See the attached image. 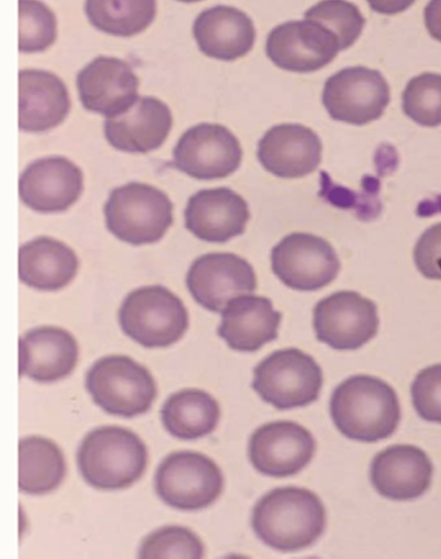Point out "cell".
I'll use <instances>...</instances> for the list:
<instances>
[{"mask_svg":"<svg viewBox=\"0 0 441 559\" xmlns=\"http://www.w3.org/2000/svg\"><path fill=\"white\" fill-rule=\"evenodd\" d=\"M255 535L279 551L312 545L324 532L326 513L320 498L299 487L272 489L255 503L251 518Z\"/></svg>","mask_w":441,"mask_h":559,"instance_id":"cell-1","label":"cell"},{"mask_svg":"<svg viewBox=\"0 0 441 559\" xmlns=\"http://www.w3.org/2000/svg\"><path fill=\"white\" fill-rule=\"evenodd\" d=\"M339 50L335 34L311 19L288 21L275 26L265 44L266 56L276 67L298 73L324 68Z\"/></svg>","mask_w":441,"mask_h":559,"instance_id":"cell-12","label":"cell"},{"mask_svg":"<svg viewBox=\"0 0 441 559\" xmlns=\"http://www.w3.org/2000/svg\"><path fill=\"white\" fill-rule=\"evenodd\" d=\"M282 313L270 298L242 295L231 299L222 311L217 334L234 350L255 352L277 337Z\"/></svg>","mask_w":441,"mask_h":559,"instance_id":"cell-23","label":"cell"},{"mask_svg":"<svg viewBox=\"0 0 441 559\" xmlns=\"http://www.w3.org/2000/svg\"><path fill=\"white\" fill-rule=\"evenodd\" d=\"M249 217L248 203L231 189H203L190 197L184 226L201 240L225 242L245 231Z\"/></svg>","mask_w":441,"mask_h":559,"instance_id":"cell-19","label":"cell"},{"mask_svg":"<svg viewBox=\"0 0 441 559\" xmlns=\"http://www.w3.org/2000/svg\"><path fill=\"white\" fill-rule=\"evenodd\" d=\"M83 479L100 490L131 486L143 475L147 463L144 442L131 430L103 426L85 435L76 452Z\"/></svg>","mask_w":441,"mask_h":559,"instance_id":"cell-3","label":"cell"},{"mask_svg":"<svg viewBox=\"0 0 441 559\" xmlns=\"http://www.w3.org/2000/svg\"><path fill=\"white\" fill-rule=\"evenodd\" d=\"M65 475V461L51 440L32 436L19 441V488L29 495L56 489Z\"/></svg>","mask_w":441,"mask_h":559,"instance_id":"cell-28","label":"cell"},{"mask_svg":"<svg viewBox=\"0 0 441 559\" xmlns=\"http://www.w3.org/2000/svg\"><path fill=\"white\" fill-rule=\"evenodd\" d=\"M323 384L318 362L298 348L270 354L253 369L252 389L277 409L302 407L314 402Z\"/></svg>","mask_w":441,"mask_h":559,"instance_id":"cell-7","label":"cell"},{"mask_svg":"<svg viewBox=\"0 0 441 559\" xmlns=\"http://www.w3.org/2000/svg\"><path fill=\"white\" fill-rule=\"evenodd\" d=\"M104 214L106 227L118 239L134 246L153 243L172 223V203L153 186L129 182L111 190Z\"/></svg>","mask_w":441,"mask_h":559,"instance_id":"cell-5","label":"cell"},{"mask_svg":"<svg viewBox=\"0 0 441 559\" xmlns=\"http://www.w3.org/2000/svg\"><path fill=\"white\" fill-rule=\"evenodd\" d=\"M85 388L103 411L126 418L147 412L157 393L151 372L124 355L97 359L86 372Z\"/></svg>","mask_w":441,"mask_h":559,"instance_id":"cell-4","label":"cell"},{"mask_svg":"<svg viewBox=\"0 0 441 559\" xmlns=\"http://www.w3.org/2000/svg\"><path fill=\"white\" fill-rule=\"evenodd\" d=\"M79 261L71 248L49 237L35 238L19 250L20 280L36 289L57 290L75 276Z\"/></svg>","mask_w":441,"mask_h":559,"instance_id":"cell-26","label":"cell"},{"mask_svg":"<svg viewBox=\"0 0 441 559\" xmlns=\"http://www.w3.org/2000/svg\"><path fill=\"white\" fill-rule=\"evenodd\" d=\"M410 394L422 419L441 424V364L421 369L412 383Z\"/></svg>","mask_w":441,"mask_h":559,"instance_id":"cell-34","label":"cell"},{"mask_svg":"<svg viewBox=\"0 0 441 559\" xmlns=\"http://www.w3.org/2000/svg\"><path fill=\"white\" fill-rule=\"evenodd\" d=\"M91 24L107 34L128 37L144 31L154 20L155 0H85Z\"/></svg>","mask_w":441,"mask_h":559,"instance_id":"cell-29","label":"cell"},{"mask_svg":"<svg viewBox=\"0 0 441 559\" xmlns=\"http://www.w3.org/2000/svg\"><path fill=\"white\" fill-rule=\"evenodd\" d=\"M432 473V463L424 450L412 444H394L376 454L370 480L385 498L412 500L427 491Z\"/></svg>","mask_w":441,"mask_h":559,"instance_id":"cell-20","label":"cell"},{"mask_svg":"<svg viewBox=\"0 0 441 559\" xmlns=\"http://www.w3.org/2000/svg\"><path fill=\"white\" fill-rule=\"evenodd\" d=\"M367 2L377 13L393 15L407 10L415 0H367Z\"/></svg>","mask_w":441,"mask_h":559,"instance_id":"cell-37","label":"cell"},{"mask_svg":"<svg viewBox=\"0 0 441 559\" xmlns=\"http://www.w3.org/2000/svg\"><path fill=\"white\" fill-rule=\"evenodd\" d=\"M404 114L424 127L441 124V74L425 72L408 81L402 94Z\"/></svg>","mask_w":441,"mask_h":559,"instance_id":"cell-30","label":"cell"},{"mask_svg":"<svg viewBox=\"0 0 441 559\" xmlns=\"http://www.w3.org/2000/svg\"><path fill=\"white\" fill-rule=\"evenodd\" d=\"M391 99L390 87L380 71L348 67L324 83L322 103L334 120L355 126L379 119Z\"/></svg>","mask_w":441,"mask_h":559,"instance_id":"cell-9","label":"cell"},{"mask_svg":"<svg viewBox=\"0 0 441 559\" xmlns=\"http://www.w3.org/2000/svg\"><path fill=\"white\" fill-rule=\"evenodd\" d=\"M178 1H181V2H196V1H201V0H178Z\"/></svg>","mask_w":441,"mask_h":559,"instance_id":"cell-38","label":"cell"},{"mask_svg":"<svg viewBox=\"0 0 441 559\" xmlns=\"http://www.w3.org/2000/svg\"><path fill=\"white\" fill-rule=\"evenodd\" d=\"M118 319L124 334L146 348L170 346L189 325L183 302L160 285L132 290L122 301Z\"/></svg>","mask_w":441,"mask_h":559,"instance_id":"cell-6","label":"cell"},{"mask_svg":"<svg viewBox=\"0 0 441 559\" xmlns=\"http://www.w3.org/2000/svg\"><path fill=\"white\" fill-rule=\"evenodd\" d=\"M315 440L301 425L278 420L257 428L250 437L248 455L252 466L271 477L297 474L312 460Z\"/></svg>","mask_w":441,"mask_h":559,"instance_id":"cell-15","label":"cell"},{"mask_svg":"<svg viewBox=\"0 0 441 559\" xmlns=\"http://www.w3.org/2000/svg\"><path fill=\"white\" fill-rule=\"evenodd\" d=\"M303 16L331 29L338 39L341 50L349 48L358 39L366 23L358 7L346 0H321L309 8Z\"/></svg>","mask_w":441,"mask_h":559,"instance_id":"cell-31","label":"cell"},{"mask_svg":"<svg viewBox=\"0 0 441 559\" xmlns=\"http://www.w3.org/2000/svg\"><path fill=\"white\" fill-rule=\"evenodd\" d=\"M82 190L81 169L62 156L33 162L19 180V193L23 203L43 213L67 210L79 199Z\"/></svg>","mask_w":441,"mask_h":559,"instance_id":"cell-17","label":"cell"},{"mask_svg":"<svg viewBox=\"0 0 441 559\" xmlns=\"http://www.w3.org/2000/svg\"><path fill=\"white\" fill-rule=\"evenodd\" d=\"M186 282L193 299L213 312H222L231 299L257 289L251 264L230 252L199 257L190 265Z\"/></svg>","mask_w":441,"mask_h":559,"instance_id":"cell-14","label":"cell"},{"mask_svg":"<svg viewBox=\"0 0 441 559\" xmlns=\"http://www.w3.org/2000/svg\"><path fill=\"white\" fill-rule=\"evenodd\" d=\"M221 417L219 405L207 392L183 389L172 393L163 404L160 418L164 428L181 440H193L210 435Z\"/></svg>","mask_w":441,"mask_h":559,"instance_id":"cell-27","label":"cell"},{"mask_svg":"<svg viewBox=\"0 0 441 559\" xmlns=\"http://www.w3.org/2000/svg\"><path fill=\"white\" fill-rule=\"evenodd\" d=\"M69 110L68 90L56 74L36 69L19 72L20 129L46 131L60 124Z\"/></svg>","mask_w":441,"mask_h":559,"instance_id":"cell-24","label":"cell"},{"mask_svg":"<svg viewBox=\"0 0 441 559\" xmlns=\"http://www.w3.org/2000/svg\"><path fill=\"white\" fill-rule=\"evenodd\" d=\"M78 356L71 333L57 326L35 328L19 341V372L37 382H53L73 371Z\"/></svg>","mask_w":441,"mask_h":559,"instance_id":"cell-22","label":"cell"},{"mask_svg":"<svg viewBox=\"0 0 441 559\" xmlns=\"http://www.w3.org/2000/svg\"><path fill=\"white\" fill-rule=\"evenodd\" d=\"M19 50L37 52L56 39L57 21L53 12L39 0H19Z\"/></svg>","mask_w":441,"mask_h":559,"instance_id":"cell-33","label":"cell"},{"mask_svg":"<svg viewBox=\"0 0 441 559\" xmlns=\"http://www.w3.org/2000/svg\"><path fill=\"white\" fill-rule=\"evenodd\" d=\"M257 156L274 176L300 178L320 165L322 143L319 135L306 126L281 123L269 129L260 139Z\"/></svg>","mask_w":441,"mask_h":559,"instance_id":"cell-18","label":"cell"},{"mask_svg":"<svg viewBox=\"0 0 441 559\" xmlns=\"http://www.w3.org/2000/svg\"><path fill=\"white\" fill-rule=\"evenodd\" d=\"M313 329L317 338L334 349H357L376 336L378 309L357 292L339 290L317 302Z\"/></svg>","mask_w":441,"mask_h":559,"instance_id":"cell-11","label":"cell"},{"mask_svg":"<svg viewBox=\"0 0 441 559\" xmlns=\"http://www.w3.org/2000/svg\"><path fill=\"white\" fill-rule=\"evenodd\" d=\"M224 477L205 454L177 451L168 454L154 476L157 496L169 507L195 511L211 506L222 493Z\"/></svg>","mask_w":441,"mask_h":559,"instance_id":"cell-8","label":"cell"},{"mask_svg":"<svg viewBox=\"0 0 441 559\" xmlns=\"http://www.w3.org/2000/svg\"><path fill=\"white\" fill-rule=\"evenodd\" d=\"M139 80L126 61L99 56L76 75L83 107L111 118L124 112L139 98Z\"/></svg>","mask_w":441,"mask_h":559,"instance_id":"cell-16","label":"cell"},{"mask_svg":"<svg viewBox=\"0 0 441 559\" xmlns=\"http://www.w3.org/2000/svg\"><path fill=\"white\" fill-rule=\"evenodd\" d=\"M417 270L429 280H441V223L428 227L414 248Z\"/></svg>","mask_w":441,"mask_h":559,"instance_id":"cell-35","label":"cell"},{"mask_svg":"<svg viewBox=\"0 0 441 559\" xmlns=\"http://www.w3.org/2000/svg\"><path fill=\"white\" fill-rule=\"evenodd\" d=\"M174 166L200 180L221 179L238 169L242 150L226 127L199 123L189 128L172 151Z\"/></svg>","mask_w":441,"mask_h":559,"instance_id":"cell-13","label":"cell"},{"mask_svg":"<svg viewBox=\"0 0 441 559\" xmlns=\"http://www.w3.org/2000/svg\"><path fill=\"white\" fill-rule=\"evenodd\" d=\"M330 414L338 431L348 439L377 442L396 430L401 407L389 383L373 376L356 374L334 389Z\"/></svg>","mask_w":441,"mask_h":559,"instance_id":"cell-2","label":"cell"},{"mask_svg":"<svg viewBox=\"0 0 441 559\" xmlns=\"http://www.w3.org/2000/svg\"><path fill=\"white\" fill-rule=\"evenodd\" d=\"M172 123L168 106L152 96L140 97L124 112L106 118L104 134L108 143L128 153H147L166 140Z\"/></svg>","mask_w":441,"mask_h":559,"instance_id":"cell-21","label":"cell"},{"mask_svg":"<svg viewBox=\"0 0 441 559\" xmlns=\"http://www.w3.org/2000/svg\"><path fill=\"white\" fill-rule=\"evenodd\" d=\"M203 555V544L195 533L183 526L168 525L152 532L142 540L138 557L200 559Z\"/></svg>","mask_w":441,"mask_h":559,"instance_id":"cell-32","label":"cell"},{"mask_svg":"<svg viewBox=\"0 0 441 559\" xmlns=\"http://www.w3.org/2000/svg\"><path fill=\"white\" fill-rule=\"evenodd\" d=\"M192 29L199 49L207 57L224 61L246 56L255 40L252 20L229 5H215L202 11Z\"/></svg>","mask_w":441,"mask_h":559,"instance_id":"cell-25","label":"cell"},{"mask_svg":"<svg viewBox=\"0 0 441 559\" xmlns=\"http://www.w3.org/2000/svg\"><path fill=\"white\" fill-rule=\"evenodd\" d=\"M273 273L287 287L318 290L333 282L341 262L329 241L308 233L285 236L271 251Z\"/></svg>","mask_w":441,"mask_h":559,"instance_id":"cell-10","label":"cell"},{"mask_svg":"<svg viewBox=\"0 0 441 559\" xmlns=\"http://www.w3.org/2000/svg\"><path fill=\"white\" fill-rule=\"evenodd\" d=\"M425 24L432 38L441 43V0H430L424 11Z\"/></svg>","mask_w":441,"mask_h":559,"instance_id":"cell-36","label":"cell"}]
</instances>
